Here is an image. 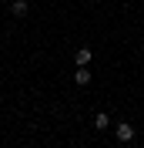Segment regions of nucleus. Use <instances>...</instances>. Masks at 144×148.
<instances>
[{
  "instance_id": "nucleus-1",
  "label": "nucleus",
  "mask_w": 144,
  "mask_h": 148,
  "mask_svg": "<svg viewBox=\"0 0 144 148\" xmlns=\"http://www.w3.org/2000/svg\"><path fill=\"white\" fill-rule=\"evenodd\" d=\"M131 138H134V125H127V121H121V125H117V141H124V145H127Z\"/></svg>"
},
{
  "instance_id": "nucleus-2",
  "label": "nucleus",
  "mask_w": 144,
  "mask_h": 148,
  "mask_svg": "<svg viewBox=\"0 0 144 148\" xmlns=\"http://www.w3.org/2000/svg\"><path fill=\"white\" fill-rule=\"evenodd\" d=\"M74 81H77V88H87L90 84V71L87 67H77V71H74Z\"/></svg>"
},
{
  "instance_id": "nucleus-3",
  "label": "nucleus",
  "mask_w": 144,
  "mask_h": 148,
  "mask_svg": "<svg viewBox=\"0 0 144 148\" xmlns=\"http://www.w3.org/2000/svg\"><path fill=\"white\" fill-rule=\"evenodd\" d=\"M90 57H94V54H90V47H81L74 61H77V67H87V64H90Z\"/></svg>"
},
{
  "instance_id": "nucleus-4",
  "label": "nucleus",
  "mask_w": 144,
  "mask_h": 148,
  "mask_svg": "<svg viewBox=\"0 0 144 148\" xmlns=\"http://www.w3.org/2000/svg\"><path fill=\"white\" fill-rule=\"evenodd\" d=\"M10 14L14 17H27V0H14L10 3Z\"/></svg>"
},
{
  "instance_id": "nucleus-5",
  "label": "nucleus",
  "mask_w": 144,
  "mask_h": 148,
  "mask_svg": "<svg viewBox=\"0 0 144 148\" xmlns=\"http://www.w3.org/2000/svg\"><path fill=\"white\" fill-rule=\"evenodd\" d=\"M94 128H97V131L107 128V114H94Z\"/></svg>"
}]
</instances>
